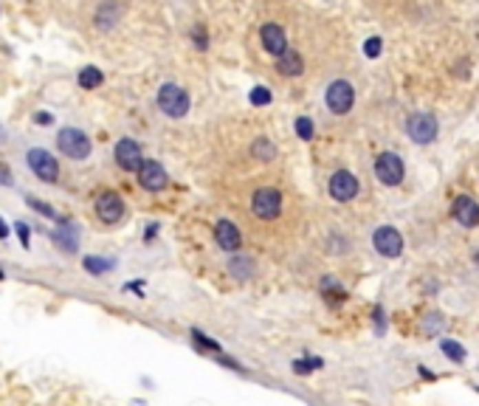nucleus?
I'll list each match as a JSON object with an SVG mask.
<instances>
[{
	"label": "nucleus",
	"instance_id": "nucleus-23",
	"mask_svg": "<svg viewBox=\"0 0 479 406\" xmlns=\"http://www.w3.org/2000/svg\"><path fill=\"white\" fill-rule=\"evenodd\" d=\"M251 155H254V159H259V161H274L277 159V147H274V141H268V139H257L251 144Z\"/></svg>",
	"mask_w": 479,
	"mask_h": 406
},
{
	"label": "nucleus",
	"instance_id": "nucleus-12",
	"mask_svg": "<svg viewBox=\"0 0 479 406\" xmlns=\"http://www.w3.org/2000/svg\"><path fill=\"white\" fill-rule=\"evenodd\" d=\"M113 155H116V164L122 167L125 172H136L141 167V161H144V152H141V147L133 139H122V141H118Z\"/></svg>",
	"mask_w": 479,
	"mask_h": 406
},
{
	"label": "nucleus",
	"instance_id": "nucleus-26",
	"mask_svg": "<svg viewBox=\"0 0 479 406\" xmlns=\"http://www.w3.org/2000/svg\"><path fill=\"white\" fill-rule=\"evenodd\" d=\"M25 203L32 206L34 212H40L43 217H48V221H63V217H59V214H56V212H54V209H51L45 201H40V198H34V195H25Z\"/></svg>",
	"mask_w": 479,
	"mask_h": 406
},
{
	"label": "nucleus",
	"instance_id": "nucleus-25",
	"mask_svg": "<svg viewBox=\"0 0 479 406\" xmlns=\"http://www.w3.org/2000/svg\"><path fill=\"white\" fill-rule=\"evenodd\" d=\"M105 82V77H102V71L99 68H82V74H79V88H85V90H94V88H99Z\"/></svg>",
	"mask_w": 479,
	"mask_h": 406
},
{
	"label": "nucleus",
	"instance_id": "nucleus-17",
	"mask_svg": "<svg viewBox=\"0 0 479 406\" xmlns=\"http://www.w3.org/2000/svg\"><path fill=\"white\" fill-rule=\"evenodd\" d=\"M277 68H279L282 77H299V74L305 71V62H302V57H299L293 48H285L277 57Z\"/></svg>",
	"mask_w": 479,
	"mask_h": 406
},
{
	"label": "nucleus",
	"instance_id": "nucleus-37",
	"mask_svg": "<svg viewBox=\"0 0 479 406\" xmlns=\"http://www.w3.org/2000/svg\"><path fill=\"white\" fill-rule=\"evenodd\" d=\"M375 322H378V333H383L386 330V325H383V307H375Z\"/></svg>",
	"mask_w": 479,
	"mask_h": 406
},
{
	"label": "nucleus",
	"instance_id": "nucleus-36",
	"mask_svg": "<svg viewBox=\"0 0 479 406\" xmlns=\"http://www.w3.org/2000/svg\"><path fill=\"white\" fill-rule=\"evenodd\" d=\"M34 121H37V124H51V121H54V116H51L48 110H40V113L34 116Z\"/></svg>",
	"mask_w": 479,
	"mask_h": 406
},
{
	"label": "nucleus",
	"instance_id": "nucleus-3",
	"mask_svg": "<svg viewBox=\"0 0 479 406\" xmlns=\"http://www.w3.org/2000/svg\"><path fill=\"white\" fill-rule=\"evenodd\" d=\"M251 212L259 221H274L282 212V192L274 190V186H262V190H257L251 198Z\"/></svg>",
	"mask_w": 479,
	"mask_h": 406
},
{
	"label": "nucleus",
	"instance_id": "nucleus-34",
	"mask_svg": "<svg viewBox=\"0 0 479 406\" xmlns=\"http://www.w3.org/2000/svg\"><path fill=\"white\" fill-rule=\"evenodd\" d=\"M381 45H383V43H381L378 37H370V40L364 43V54H367V57H378V54H381Z\"/></svg>",
	"mask_w": 479,
	"mask_h": 406
},
{
	"label": "nucleus",
	"instance_id": "nucleus-19",
	"mask_svg": "<svg viewBox=\"0 0 479 406\" xmlns=\"http://www.w3.org/2000/svg\"><path fill=\"white\" fill-rule=\"evenodd\" d=\"M189 336H192L195 347H198L200 353H206V356H220V353H223L220 341H215L212 336H206V333H203L200 327H192V330H189Z\"/></svg>",
	"mask_w": 479,
	"mask_h": 406
},
{
	"label": "nucleus",
	"instance_id": "nucleus-41",
	"mask_svg": "<svg viewBox=\"0 0 479 406\" xmlns=\"http://www.w3.org/2000/svg\"><path fill=\"white\" fill-rule=\"evenodd\" d=\"M3 279H6V271H3V268H0V283H3Z\"/></svg>",
	"mask_w": 479,
	"mask_h": 406
},
{
	"label": "nucleus",
	"instance_id": "nucleus-6",
	"mask_svg": "<svg viewBox=\"0 0 479 406\" xmlns=\"http://www.w3.org/2000/svg\"><path fill=\"white\" fill-rule=\"evenodd\" d=\"M375 175L383 186H398L406 175L403 170V161H401V155L395 152H381L378 159H375Z\"/></svg>",
	"mask_w": 479,
	"mask_h": 406
},
{
	"label": "nucleus",
	"instance_id": "nucleus-32",
	"mask_svg": "<svg viewBox=\"0 0 479 406\" xmlns=\"http://www.w3.org/2000/svg\"><path fill=\"white\" fill-rule=\"evenodd\" d=\"M192 40H195V45H198L200 51H206V48H209V34H206V28H203V26H195V31H192Z\"/></svg>",
	"mask_w": 479,
	"mask_h": 406
},
{
	"label": "nucleus",
	"instance_id": "nucleus-20",
	"mask_svg": "<svg viewBox=\"0 0 479 406\" xmlns=\"http://www.w3.org/2000/svg\"><path fill=\"white\" fill-rule=\"evenodd\" d=\"M82 265H85V271H87V274L102 276V274H107V271H113V268H116V260H113V257H85V260H82Z\"/></svg>",
	"mask_w": 479,
	"mask_h": 406
},
{
	"label": "nucleus",
	"instance_id": "nucleus-30",
	"mask_svg": "<svg viewBox=\"0 0 479 406\" xmlns=\"http://www.w3.org/2000/svg\"><path fill=\"white\" fill-rule=\"evenodd\" d=\"M14 232H17L23 248H32V226L23 223V221H17V223H14Z\"/></svg>",
	"mask_w": 479,
	"mask_h": 406
},
{
	"label": "nucleus",
	"instance_id": "nucleus-9",
	"mask_svg": "<svg viewBox=\"0 0 479 406\" xmlns=\"http://www.w3.org/2000/svg\"><path fill=\"white\" fill-rule=\"evenodd\" d=\"M352 102H355V90H352L350 82L336 79L330 88H327V108H330L333 113L344 116V113L352 108Z\"/></svg>",
	"mask_w": 479,
	"mask_h": 406
},
{
	"label": "nucleus",
	"instance_id": "nucleus-38",
	"mask_svg": "<svg viewBox=\"0 0 479 406\" xmlns=\"http://www.w3.org/2000/svg\"><path fill=\"white\" fill-rule=\"evenodd\" d=\"M0 183H6V186L12 183V175H9V170H6V167H0Z\"/></svg>",
	"mask_w": 479,
	"mask_h": 406
},
{
	"label": "nucleus",
	"instance_id": "nucleus-39",
	"mask_svg": "<svg viewBox=\"0 0 479 406\" xmlns=\"http://www.w3.org/2000/svg\"><path fill=\"white\" fill-rule=\"evenodd\" d=\"M141 288H144L141 279H138V283H127V285H125V291H138V296H141Z\"/></svg>",
	"mask_w": 479,
	"mask_h": 406
},
{
	"label": "nucleus",
	"instance_id": "nucleus-31",
	"mask_svg": "<svg viewBox=\"0 0 479 406\" xmlns=\"http://www.w3.org/2000/svg\"><path fill=\"white\" fill-rule=\"evenodd\" d=\"M440 325H443V316H440V314H429V319L423 322V333H429V336H437Z\"/></svg>",
	"mask_w": 479,
	"mask_h": 406
},
{
	"label": "nucleus",
	"instance_id": "nucleus-2",
	"mask_svg": "<svg viewBox=\"0 0 479 406\" xmlns=\"http://www.w3.org/2000/svg\"><path fill=\"white\" fill-rule=\"evenodd\" d=\"M56 147H59V152H63L65 159H74V161H85L87 155H91V150H94L91 139H87L82 130H76V128L59 130V136H56Z\"/></svg>",
	"mask_w": 479,
	"mask_h": 406
},
{
	"label": "nucleus",
	"instance_id": "nucleus-13",
	"mask_svg": "<svg viewBox=\"0 0 479 406\" xmlns=\"http://www.w3.org/2000/svg\"><path fill=\"white\" fill-rule=\"evenodd\" d=\"M451 214H454V221H457L460 226H465V229L479 226V203H476L471 195H460V198L454 201Z\"/></svg>",
	"mask_w": 479,
	"mask_h": 406
},
{
	"label": "nucleus",
	"instance_id": "nucleus-7",
	"mask_svg": "<svg viewBox=\"0 0 479 406\" xmlns=\"http://www.w3.org/2000/svg\"><path fill=\"white\" fill-rule=\"evenodd\" d=\"M372 245H375V252H378L381 257H386V260H395V257L403 254V237H401V232L392 229V226H381V229H375V234H372Z\"/></svg>",
	"mask_w": 479,
	"mask_h": 406
},
{
	"label": "nucleus",
	"instance_id": "nucleus-5",
	"mask_svg": "<svg viewBox=\"0 0 479 406\" xmlns=\"http://www.w3.org/2000/svg\"><path fill=\"white\" fill-rule=\"evenodd\" d=\"M25 161H28V167H32V172H34L40 181H45V183H54V181L59 178V164H56V159H54L48 150H43V147L28 150V152H25Z\"/></svg>",
	"mask_w": 479,
	"mask_h": 406
},
{
	"label": "nucleus",
	"instance_id": "nucleus-24",
	"mask_svg": "<svg viewBox=\"0 0 479 406\" xmlns=\"http://www.w3.org/2000/svg\"><path fill=\"white\" fill-rule=\"evenodd\" d=\"M440 350L448 356V361H454V364L465 361V347L460 345V341H454V338H440Z\"/></svg>",
	"mask_w": 479,
	"mask_h": 406
},
{
	"label": "nucleus",
	"instance_id": "nucleus-35",
	"mask_svg": "<svg viewBox=\"0 0 479 406\" xmlns=\"http://www.w3.org/2000/svg\"><path fill=\"white\" fill-rule=\"evenodd\" d=\"M158 234V223H147V232H144V243H153Z\"/></svg>",
	"mask_w": 479,
	"mask_h": 406
},
{
	"label": "nucleus",
	"instance_id": "nucleus-11",
	"mask_svg": "<svg viewBox=\"0 0 479 406\" xmlns=\"http://www.w3.org/2000/svg\"><path fill=\"white\" fill-rule=\"evenodd\" d=\"M138 172V183H141V190L147 192H161L164 186H167V172L158 161H141V167L136 170Z\"/></svg>",
	"mask_w": 479,
	"mask_h": 406
},
{
	"label": "nucleus",
	"instance_id": "nucleus-10",
	"mask_svg": "<svg viewBox=\"0 0 479 406\" xmlns=\"http://www.w3.org/2000/svg\"><path fill=\"white\" fill-rule=\"evenodd\" d=\"M327 190H330V198L333 201L347 203V201H352L358 195V178L352 172H347V170H339V172H333L330 183H327Z\"/></svg>",
	"mask_w": 479,
	"mask_h": 406
},
{
	"label": "nucleus",
	"instance_id": "nucleus-16",
	"mask_svg": "<svg viewBox=\"0 0 479 406\" xmlns=\"http://www.w3.org/2000/svg\"><path fill=\"white\" fill-rule=\"evenodd\" d=\"M215 240H217V245L223 248V252H228V254H237L240 252V243H243V237H240V232H237V226L231 221H217Z\"/></svg>",
	"mask_w": 479,
	"mask_h": 406
},
{
	"label": "nucleus",
	"instance_id": "nucleus-18",
	"mask_svg": "<svg viewBox=\"0 0 479 406\" xmlns=\"http://www.w3.org/2000/svg\"><path fill=\"white\" fill-rule=\"evenodd\" d=\"M228 274L237 279V283H248L254 276V260L251 257H231L228 260Z\"/></svg>",
	"mask_w": 479,
	"mask_h": 406
},
{
	"label": "nucleus",
	"instance_id": "nucleus-28",
	"mask_svg": "<svg viewBox=\"0 0 479 406\" xmlns=\"http://www.w3.org/2000/svg\"><path fill=\"white\" fill-rule=\"evenodd\" d=\"M116 14H118V12H116V0H107V3L99 9L96 20H99V26H102V28H107V26H113V23H116Z\"/></svg>",
	"mask_w": 479,
	"mask_h": 406
},
{
	"label": "nucleus",
	"instance_id": "nucleus-8",
	"mask_svg": "<svg viewBox=\"0 0 479 406\" xmlns=\"http://www.w3.org/2000/svg\"><path fill=\"white\" fill-rule=\"evenodd\" d=\"M406 130H409L412 141L432 144L437 139V119L432 113H412L409 121H406Z\"/></svg>",
	"mask_w": 479,
	"mask_h": 406
},
{
	"label": "nucleus",
	"instance_id": "nucleus-33",
	"mask_svg": "<svg viewBox=\"0 0 479 406\" xmlns=\"http://www.w3.org/2000/svg\"><path fill=\"white\" fill-rule=\"evenodd\" d=\"M215 361H217L220 367H231V369H237V372H246V367L240 364L237 358H231V356H223V353H220V356H215Z\"/></svg>",
	"mask_w": 479,
	"mask_h": 406
},
{
	"label": "nucleus",
	"instance_id": "nucleus-27",
	"mask_svg": "<svg viewBox=\"0 0 479 406\" xmlns=\"http://www.w3.org/2000/svg\"><path fill=\"white\" fill-rule=\"evenodd\" d=\"M248 102H251L254 108H265V105H271V90L262 88V85L251 88V93H248Z\"/></svg>",
	"mask_w": 479,
	"mask_h": 406
},
{
	"label": "nucleus",
	"instance_id": "nucleus-22",
	"mask_svg": "<svg viewBox=\"0 0 479 406\" xmlns=\"http://www.w3.org/2000/svg\"><path fill=\"white\" fill-rule=\"evenodd\" d=\"M321 294H324L327 302H344V299H347V291L336 283L333 276H324V279H321Z\"/></svg>",
	"mask_w": 479,
	"mask_h": 406
},
{
	"label": "nucleus",
	"instance_id": "nucleus-1",
	"mask_svg": "<svg viewBox=\"0 0 479 406\" xmlns=\"http://www.w3.org/2000/svg\"><path fill=\"white\" fill-rule=\"evenodd\" d=\"M158 108L169 116V119H184L189 113V93L175 85V82H167L158 88Z\"/></svg>",
	"mask_w": 479,
	"mask_h": 406
},
{
	"label": "nucleus",
	"instance_id": "nucleus-40",
	"mask_svg": "<svg viewBox=\"0 0 479 406\" xmlns=\"http://www.w3.org/2000/svg\"><path fill=\"white\" fill-rule=\"evenodd\" d=\"M9 237V226L3 223V217H0V240H6Z\"/></svg>",
	"mask_w": 479,
	"mask_h": 406
},
{
	"label": "nucleus",
	"instance_id": "nucleus-4",
	"mask_svg": "<svg viewBox=\"0 0 479 406\" xmlns=\"http://www.w3.org/2000/svg\"><path fill=\"white\" fill-rule=\"evenodd\" d=\"M94 209H96V217H99L102 223L116 226L125 217V198L118 195V192H113V190H105V192H99Z\"/></svg>",
	"mask_w": 479,
	"mask_h": 406
},
{
	"label": "nucleus",
	"instance_id": "nucleus-21",
	"mask_svg": "<svg viewBox=\"0 0 479 406\" xmlns=\"http://www.w3.org/2000/svg\"><path fill=\"white\" fill-rule=\"evenodd\" d=\"M321 367H324V358L321 356H305V358H296L290 364V369L296 372V376H310V372H316Z\"/></svg>",
	"mask_w": 479,
	"mask_h": 406
},
{
	"label": "nucleus",
	"instance_id": "nucleus-29",
	"mask_svg": "<svg viewBox=\"0 0 479 406\" xmlns=\"http://www.w3.org/2000/svg\"><path fill=\"white\" fill-rule=\"evenodd\" d=\"M296 136L305 139V141L313 139V121H310L308 116H299V119H296Z\"/></svg>",
	"mask_w": 479,
	"mask_h": 406
},
{
	"label": "nucleus",
	"instance_id": "nucleus-15",
	"mask_svg": "<svg viewBox=\"0 0 479 406\" xmlns=\"http://www.w3.org/2000/svg\"><path fill=\"white\" fill-rule=\"evenodd\" d=\"M259 40H262V48L268 54L279 57L285 48H288V40H285V31L277 26V23H265L262 31H259Z\"/></svg>",
	"mask_w": 479,
	"mask_h": 406
},
{
	"label": "nucleus",
	"instance_id": "nucleus-14",
	"mask_svg": "<svg viewBox=\"0 0 479 406\" xmlns=\"http://www.w3.org/2000/svg\"><path fill=\"white\" fill-rule=\"evenodd\" d=\"M51 240L59 245V252L74 254L76 248H79V229L71 221H59V229L51 232Z\"/></svg>",
	"mask_w": 479,
	"mask_h": 406
},
{
	"label": "nucleus",
	"instance_id": "nucleus-42",
	"mask_svg": "<svg viewBox=\"0 0 479 406\" xmlns=\"http://www.w3.org/2000/svg\"><path fill=\"white\" fill-rule=\"evenodd\" d=\"M473 260H476V265H479V252H476V257H473Z\"/></svg>",
	"mask_w": 479,
	"mask_h": 406
}]
</instances>
